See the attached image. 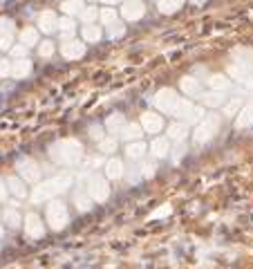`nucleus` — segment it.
<instances>
[{
    "mask_svg": "<svg viewBox=\"0 0 253 269\" xmlns=\"http://www.w3.org/2000/svg\"><path fill=\"white\" fill-rule=\"evenodd\" d=\"M74 184V177L72 173H59L49 180H41L36 182V186L29 191V202L32 204H45V202L59 198L61 193L70 191Z\"/></svg>",
    "mask_w": 253,
    "mask_h": 269,
    "instance_id": "f257e3e1",
    "label": "nucleus"
},
{
    "mask_svg": "<svg viewBox=\"0 0 253 269\" xmlns=\"http://www.w3.org/2000/svg\"><path fill=\"white\" fill-rule=\"evenodd\" d=\"M85 157V150H83V144L79 139H59L49 146V160L59 166H76Z\"/></svg>",
    "mask_w": 253,
    "mask_h": 269,
    "instance_id": "f03ea898",
    "label": "nucleus"
},
{
    "mask_svg": "<svg viewBox=\"0 0 253 269\" xmlns=\"http://www.w3.org/2000/svg\"><path fill=\"white\" fill-rule=\"evenodd\" d=\"M253 74V52L238 47L231 54V63H229V76L233 81H246Z\"/></svg>",
    "mask_w": 253,
    "mask_h": 269,
    "instance_id": "7ed1b4c3",
    "label": "nucleus"
},
{
    "mask_svg": "<svg viewBox=\"0 0 253 269\" xmlns=\"http://www.w3.org/2000/svg\"><path fill=\"white\" fill-rule=\"evenodd\" d=\"M220 126H222V117L220 114H204L200 121L195 124V132H193V142L204 146L208 144L211 139H215V134L220 132Z\"/></svg>",
    "mask_w": 253,
    "mask_h": 269,
    "instance_id": "20e7f679",
    "label": "nucleus"
},
{
    "mask_svg": "<svg viewBox=\"0 0 253 269\" xmlns=\"http://www.w3.org/2000/svg\"><path fill=\"white\" fill-rule=\"evenodd\" d=\"M45 220L52 231H63L70 224V209L63 200L54 198L47 202V211H45Z\"/></svg>",
    "mask_w": 253,
    "mask_h": 269,
    "instance_id": "39448f33",
    "label": "nucleus"
},
{
    "mask_svg": "<svg viewBox=\"0 0 253 269\" xmlns=\"http://www.w3.org/2000/svg\"><path fill=\"white\" fill-rule=\"evenodd\" d=\"M108 177L106 175H99V173H85L83 175V186L88 188V193L92 195L94 202H108L110 198V186H108Z\"/></svg>",
    "mask_w": 253,
    "mask_h": 269,
    "instance_id": "423d86ee",
    "label": "nucleus"
},
{
    "mask_svg": "<svg viewBox=\"0 0 253 269\" xmlns=\"http://www.w3.org/2000/svg\"><path fill=\"white\" fill-rule=\"evenodd\" d=\"M172 117L197 124V121L204 117V106H195L190 99H177V106L172 110Z\"/></svg>",
    "mask_w": 253,
    "mask_h": 269,
    "instance_id": "0eeeda50",
    "label": "nucleus"
},
{
    "mask_svg": "<svg viewBox=\"0 0 253 269\" xmlns=\"http://www.w3.org/2000/svg\"><path fill=\"white\" fill-rule=\"evenodd\" d=\"M177 99H180V94H177L172 88H162L155 94V99H152V106H155V110L162 114H172V110L177 106Z\"/></svg>",
    "mask_w": 253,
    "mask_h": 269,
    "instance_id": "6e6552de",
    "label": "nucleus"
},
{
    "mask_svg": "<svg viewBox=\"0 0 253 269\" xmlns=\"http://www.w3.org/2000/svg\"><path fill=\"white\" fill-rule=\"evenodd\" d=\"M16 170L27 184L41 182V166L36 160H32V157H21V160L16 162Z\"/></svg>",
    "mask_w": 253,
    "mask_h": 269,
    "instance_id": "1a4fd4ad",
    "label": "nucleus"
},
{
    "mask_svg": "<svg viewBox=\"0 0 253 269\" xmlns=\"http://www.w3.org/2000/svg\"><path fill=\"white\" fill-rule=\"evenodd\" d=\"M23 229L29 240H41V238L45 236V222H43L41 216L34 211H29L27 216L23 218Z\"/></svg>",
    "mask_w": 253,
    "mask_h": 269,
    "instance_id": "9d476101",
    "label": "nucleus"
},
{
    "mask_svg": "<svg viewBox=\"0 0 253 269\" xmlns=\"http://www.w3.org/2000/svg\"><path fill=\"white\" fill-rule=\"evenodd\" d=\"M139 124H141V128H144L146 134H159V132L164 130L166 121H164V114L162 112H157V110H148V112L141 114Z\"/></svg>",
    "mask_w": 253,
    "mask_h": 269,
    "instance_id": "9b49d317",
    "label": "nucleus"
},
{
    "mask_svg": "<svg viewBox=\"0 0 253 269\" xmlns=\"http://www.w3.org/2000/svg\"><path fill=\"white\" fill-rule=\"evenodd\" d=\"M85 52H88V43L83 39H67L63 41V45H61V54H63L65 61H79L85 56Z\"/></svg>",
    "mask_w": 253,
    "mask_h": 269,
    "instance_id": "f8f14e48",
    "label": "nucleus"
},
{
    "mask_svg": "<svg viewBox=\"0 0 253 269\" xmlns=\"http://www.w3.org/2000/svg\"><path fill=\"white\" fill-rule=\"evenodd\" d=\"M36 27H38L41 34L52 36L59 29V14L54 9H43L38 14V21H36Z\"/></svg>",
    "mask_w": 253,
    "mask_h": 269,
    "instance_id": "ddd939ff",
    "label": "nucleus"
},
{
    "mask_svg": "<svg viewBox=\"0 0 253 269\" xmlns=\"http://www.w3.org/2000/svg\"><path fill=\"white\" fill-rule=\"evenodd\" d=\"M126 23H137L146 16V5L144 0H126V5L121 7V14H119Z\"/></svg>",
    "mask_w": 253,
    "mask_h": 269,
    "instance_id": "4468645a",
    "label": "nucleus"
},
{
    "mask_svg": "<svg viewBox=\"0 0 253 269\" xmlns=\"http://www.w3.org/2000/svg\"><path fill=\"white\" fill-rule=\"evenodd\" d=\"M72 204L76 206V211H81V213H88V211L94 209V200H92V195L88 193V188H85L83 184L72 191Z\"/></svg>",
    "mask_w": 253,
    "mask_h": 269,
    "instance_id": "2eb2a0df",
    "label": "nucleus"
},
{
    "mask_svg": "<svg viewBox=\"0 0 253 269\" xmlns=\"http://www.w3.org/2000/svg\"><path fill=\"white\" fill-rule=\"evenodd\" d=\"M5 182H7V188H9V195H11V198H16V200H27V198H29L27 182H25L21 175H9Z\"/></svg>",
    "mask_w": 253,
    "mask_h": 269,
    "instance_id": "dca6fc26",
    "label": "nucleus"
},
{
    "mask_svg": "<svg viewBox=\"0 0 253 269\" xmlns=\"http://www.w3.org/2000/svg\"><path fill=\"white\" fill-rule=\"evenodd\" d=\"M32 72H34V63L27 56L25 59H11V76L14 79L23 81V79L32 76Z\"/></svg>",
    "mask_w": 253,
    "mask_h": 269,
    "instance_id": "f3484780",
    "label": "nucleus"
},
{
    "mask_svg": "<svg viewBox=\"0 0 253 269\" xmlns=\"http://www.w3.org/2000/svg\"><path fill=\"white\" fill-rule=\"evenodd\" d=\"M197 99H200V103L204 108H222L226 103V92H220V90H208V92H204L202 90V94Z\"/></svg>",
    "mask_w": 253,
    "mask_h": 269,
    "instance_id": "a211bd4d",
    "label": "nucleus"
},
{
    "mask_svg": "<svg viewBox=\"0 0 253 269\" xmlns=\"http://www.w3.org/2000/svg\"><path fill=\"white\" fill-rule=\"evenodd\" d=\"M3 224H7L9 229H21L23 227V213L16 204H7L3 209Z\"/></svg>",
    "mask_w": 253,
    "mask_h": 269,
    "instance_id": "6ab92c4d",
    "label": "nucleus"
},
{
    "mask_svg": "<svg viewBox=\"0 0 253 269\" xmlns=\"http://www.w3.org/2000/svg\"><path fill=\"white\" fill-rule=\"evenodd\" d=\"M123 173H126V164H123L119 157H110V160L103 164V175H106L110 182H112V180H121Z\"/></svg>",
    "mask_w": 253,
    "mask_h": 269,
    "instance_id": "aec40b11",
    "label": "nucleus"
},
{
    "mask_svg": "<svg viewBox=\"0 0 253 269\" xmlns=\"http://www.w3.org/2000/svg\"><path fill=\"white\" fill-rule=\"evenodd\" d=\"M148 152V144L144 139H134V142H128L126 144V157L130 162H141Z\"/></svg>",
    "mask_w": 253,
    "mask_h": 269,
    "instance_id": "412c9836",
    "label": "nucleus"
},
{
    "mask_svg": "<svg viewBox=\"0 0 253 269\" xmlns=\"http://www.w3.org/2000/svg\"><path fill=\"white\" fill-rule=\"evenodd\" d=\"M148 150L152 152L155 160H166V157L170 155V139L168 137H155L152 144L148 146Z\"/></svg>",
    "mask_w": 253,
    "mask_h": 269,
    "instance_id": "4be33fe9",
    "label": "nucleus"
},
{
    "mask_svg": "<svg viewBox=\"0 0 253 269\" xmlns=\"http://www.w3.org/2000/svg\"><path fill=\"white\" fill-rule=\"evenodd\" d=\"M103 36H106V32H103L101 25H96V23H88V25L81 27V39L85 43H90V45H94V43L103 41Z\"/></svg>",
    "mask_w": 253,
    "mask_h": 269,
    "instance_id": "5701e85b",
    "label": "nucleus"
},
{
    "mask_svg": "<svg viewBox=\"0 0 253 269\" xmlns=\"http://www.w3.org/2000/svg\"><path fill=\"white\" fill-rule=\"evenodd\" d=\"M18 43H23V45H27V47H36V45L41 43V32H38V27H34V25L23 27L21 32H18Z\"/></svg>",
    "mask_w": 253,
    "mask_h": 269,
    "instance_id": "b1692460",
    "label": "nucleus"
},
{
    "mask_svg": "<svg viewBox=\"0 0 253 269\" xmlns=\"http://www.w3.org/2000/svg\"><path fill=\"white\" fill-rule=\"evenodd\" d=\"M56 32L61 34V39H63V41L74 39V34H76V18L63 14V18H59V29H56Z\"/></svg>",
    "mask_w": 253,
    "mask_h": 269,
    "instance_id": "393cba45",
    "label": "nucleus"
},
{
    "mask_svg": "<svg viewBox=\"0 0 253 269\" xmlns=\"http://www.w3.org/2000/svg\"><path fill=\"white\" fill-rule=\"evenodd\" d=\"M180 90L186 97H200L202 94V81L195 76H184L180 81Z\"/></svg>",
    "mask_w": 253,
    "mask_h": 269,
    "instance_id": "a878e982",
    "label": "nucleus"
},
{
    "mask_svg": "<svg viewBox=\"0 0 253 269\" xmlns=\"http://www.w3.org/2000/svg\"><path fill=\"white\" fill-rule=\"evenodd\" d=\"M186 137H188V124L186 121L177 119L175 124L168 126V139H172V142H184Z\"/></svg>",
    "mask_w": 253,
    "mask_h": 269,
    "instance_id": "bb28decb",
    "label": "nucleus"
},
{
    "mask_svg": "<svg viewBox=\"0 0 253 269\" xmlns=\"http://www.w3.org/2000/svg\"><path fill=\"white\" fill-rule=\"evenodd\" d=\"M126 124H128V121H126V117H123L121 112H112V114H110V117L106 119V126H103V128H106L110 134H119Z\"/></svg>",
    "mask_w": 253,
    "mask_h": 269,
    "instance_id": "cd10ccee",
    "label": "nucleus"
},
{
    "mask_svg": "<svg viewBox=\"0 0 253 269\" xmlns=\"http://www.w3.org/2000/svg\"><path fill=\"white\" fill-rule=\"evenodd\" d=\"M123 142H134V139H141L144 137V128H141V124H126L123 126V130L119 132Z\"/></svg>",
    "mask_w": 253,
    "mask_h": 269,
    "instance_id": "c85d7f7f",
    "label": "nucleus"
},
{
    "mask_svg": "<svg viewBox=\"0 0 253 269\" xmlns=\"http://www.w3.org/2000/svg\"><path fill=\"white\" fill-rule=\"evenodd\" d=\"M83 7H85V3H83V0H63L59 9L63 11L65 16L79 18V14H81V11H83Z\"/></svg>",
    "mask_w": 253,
    "mask_h": 269,
    "instance_id": "c756f323",
    "label": "nucleus"
},
{
    "mask_svg": "<svg viewBox=\"0 0 253 269\" xmlns=\"http://www.w3.org/2000/svg\"><path fill=\"white\" fill-rule=\"evenodd\" d=\"M251 126H253V106H244L236 114V128L244 130V128H251Z\"/></svg>",
    "mask_w": 253,
    "mask_h": 269,
    "instance_id": "7c9ffc66",
    "label": "nucleus"
},
{
    "mask_svg": "<svg viewBox=\"0 0 253 269\" xmlns=\"http://www.w3.org/2000/svg\"><path fill=\"white\" fill-rule=\"evenodd\" d=\"M184 3H186V0H157V9H159V14L170 16V14H175V11H180L184 7Z\"/></svg>",
    "mask_w": 253,
    "mask_h": 269,
    "instance_id": "2f4dec72",
    "label": "nucleus"
},
{
    "mask_svg": "<svg viewBox=\"0 0 253 269\" xmlns=\"http://www.w3.org/2000/svg\"><path fill=\"white\" fill-rule=\"evenodd\" d=\"M96 144H99V152H103V155H112V152H116V146H119L114 134H103Z\"/></svg>",
    "mask_w": 253,
    "mask_h": 269,
    "instance_id": "473e14b6",
    "label": "nucleus"
},
{
    "mask_svg": "<svg viewBox=\"0 0 253 269\" xmlns=\"http://www.w3.org/2000/svg\"><path fill=\"white\" fill-rule=\"evenodd\" d=\"M208 90H220V92H226V90L231 88V81L226 74H213L208 76Z\"/></svg>",
    "mask_w": 253,
    "mask_h": 269,
    "instance_id": "72a5a7b5",
    "label": "nucleus"
},
{
    "mask_svg": "<svg viewBox=\"0 0 253 269\" xmlns=\"http://www.w3.org/2000/svg\"><path fill=\"white\" fill-rule=\"evenodd\" d=\"M54 52H56V45H54V41H49V39L41 41L38 45H36V54H38V59H43V61L52 59Z\"/></svg>",
    "mask_w": 253,
    "mask_h": 269,
    "instance_id": "f704fd0d",
    "label": "nucleus"
},
{
    "mask_svg": "<svg viewBox=\"0 0 253 269\" xmlns=\"http://www.w3.org/2000/svg\"><path fill=\"white\" fill-rule=\"evenodd\" d=\"M99 21L103 23V27H108V25H112V23L119 21V11L112 9V7H103V9H99Z\"/></svg>",
    "mask_w": 253,
    "mask_h": 269,
    "instance_id": "c9c22d12",
    "label": "nucleus"
},
{
    "mask_svg": "<svg viewBox=\"0 0 253 269\" xmlns=\"http://www.w3.org/2000/svg\"><path fill=\"white\" fill-rule=\"evenodd\" d=\"M106 36L110 41H116V39H121V36H126V21H116V23H112V25H108V32H106Z\"/></svg>",
    "mask_w": 253,
    "mask_h": 269,
    "instance_id": "e433bc0d",
    "label": "nucleus"
},
{
    "mask_svg": "<svg viewBox=\"0 0 253 269\" xmlns=\"http://www.w3.org/2000/svg\"><path fill=\"white\" fill-rule=\"evenodd\" d=\"M79 18H81L83 25H88V23H96L99 21V9L94 7V5H88V7H83V11L79 14Z\"/></svg>",
    "mask_w": 253,
    "mask_h": 269,
    "instance_id": "4c0bfd02",
    "label": "nucleus"
},
{
    "mask_svg": "<svg viewBox=\"0 0 253 269\" xmlns=\"http://www.w3.org/2000/svg\"><path fill=\"white\" fill-rule=\"evenodd\" d=\"M16 43V32H0V52H9Z\"/></svg>",
    "mask_w": 253,
    "mask_h": 269,
    "instance_id": "58836bf2",
    "label": "nucleus"
},
{
    "mask_svg": "<svg viewBox=\"0 0 253 269\" xmlns=\"http://www.w3.org/2000/svg\"><path fill=\"white\" fill-rule=\"evenodd\" d=\"M139 170H141V177H144V180H150V177H155V173H157V164L148 162V160H141Z\"/></svg>",
    "mask_w": 253,
    "mask_h": 269,
    "instance_id": "ea45409f",
    "label": "nucleus"
},
{
    "mask_svg": "<svg viewBox=\"0 0 253 269\" xmlns=\"http://www.w3.org/2000/svg\"><path fill=\"white\" fill-rule=\"evenodd\" d=\"M27 52H29V47L27 45H23V43H14V45H11V50H9V56L11 59H25L27 56Z\"/></svg>",
    "mask_w": 253,
    "mask_h": 269,
    "instance_id": "a19ab883",
    "label": "nucleus"
},
{
    "mask_svg": "<svg viewBox=\"0 0 253 269\" xmlns=\"http://www.w3.org/2000/svg\"><path fill=\"white\" fill-rule=\"evenodd\" d=\"M0 32H16L14 18H9V16H3V18H0Z\"/></svg>",
    "mask_w": 253,
    "mask_h": 269,
    "instance_id": "79ce46f5",
    "label": "nucleus"
},
{
    "mask_svg": "<svg viewBox=\"0 0 253 269\" xmlns=\"http://www.w3.org/2000/svg\"><path fill=\"white\" fill-rule=\"evenodd\" d=\"M11 76V59H0V79Z\"/></svg>",
    "mask_w": 253,
    "mask_h": 269,
    "instance_id": "37998d69",
    "label": "nucleus"
},
{
    "mask_svg": "<svg viewBox=\"0 0 253 269\" xmlns=\"http://www.w3.org/2000/svg\"><path fill=\"white\" fill-rule=\"evenodd\" d=\"M103 130H106V128H103V126H96V124H92V126L88 128V134H90V139H94V142H99V139L103 137Z\"/></svg>",
    "mask_w": 253,
    "mask_h": 269,
    "instance_id": "c03bdc74",
    "label": "nucleus"
},
{
    "mask_svg": "<svg viewBox=\"0 0 253 269\" xmlns=\"http://www.w3.org/2000/svg\"><path fill=\"white\" fill-rule=\"evenodd\" d=\"M123 175H128V180H130L132 184H137L139 180H144V177H141V170H139V166H132V168H128Z\"/></svg>",
    "mask_w": 253,
    "mask_h": 269,
    "instance_id": "a18cd8bd",
    "label": "nucleus"
},
{
    "mask_svg": "<svg viewBox=\"0 0 253 269\" xmlns=\"http://www.w3.org/2000/svg\"><path fill=\"white\" fill-rule=\"evenodd\" d=\"M184 155H186V144H184V142H177V148H175V155H172V162L180 164V160H182Z\"/></svg>",
    "mask_w": 253,
    "mask_h": 269,
    "instance_id": "49530a36",
    "label": "nucleus"
},
{
    "mask_svg": "<svg viewBox=\"0 0 253 269\" xmlns=\"http://www.w3.org/2000/svg\"><path fill=\"white\" fill-rule=\"evenodd\" d=\"M9 200V188H7V182L0 177V204H7Z\"/></svg>",
    "mask_w": 253,
    "mask_h": 269,
    "instance_id": "de8ad7c7",
    "label": "nucleus"
},
{
    "mask_svg": "<svg viewBox=\"0 0 253 269\" xmlns=\"http://www.w3.org/2000/svg\"><path fill=\"white\" fill-rule=\"evenodd\" d=\"M101 3H103V5H108V7H114V5L119 3V0H101Z\"/></svg>",
    "mask_w": 253,
    "mask_h": 269,
    "instance_id": "09e8293b",
    "label": "nucleus"
},
{
    "mask_svg": "<svg viewBox=\"0 0 253 269\" xmlns=\"http://www.w3.org/2000/svg\"><path fill=\"white\" fill-rule=\"evenodd\" d=\"M246 85H249V90H251V92H253V74H251L249 79H246Z\"/></svg>",
    "mask_w": 253,
    "mask_h": 269,
    "instance_id": "8fccbe9b",
    "label": "nucleus"
},
{
    "mask_svg": "<svg viewBox=\"0 0 253 269\" xmlns=\"http://www.w3.org/2000/svg\"><path fill=\"white\" fill-rule=\"evenodd\" d=\"M190 3H193V5H204L206 0H190Z\"/></svg>",
    "mask_w": 253,
    "mask_h": 269,
    "instance_id": "3c124183",
    "label": "nucleus"
},
{
    "mask_svg": "<svg viewBox=\"0 0 253 269\" xmlns=\"http://www.w3.org/2000/svg\"><path fill=\"white\" fill-rule=\"evenodd\" d=\"M3 238H5V227L0 224V240H3Z\"/></svg>",
    "mask_w": 253,
    "mask_h": 269,
    "instance_id": "603ef678",
    "label": "nucleus"
},
{
    "mask_svg": "<svg viewBox=\"0 0 253 269\" xmlns=\"http://www.w3.org/2000/svg\"><path fill=\"white\" fill-rule=\"evenodd\" d=\"M90 3H94V0H90Z\"/></svg>",
    "mask_w": 253,
    "mask_h": 269,
    "instance_id": "864d4df0",
    "label": "nucleus"
}]
</instances>
